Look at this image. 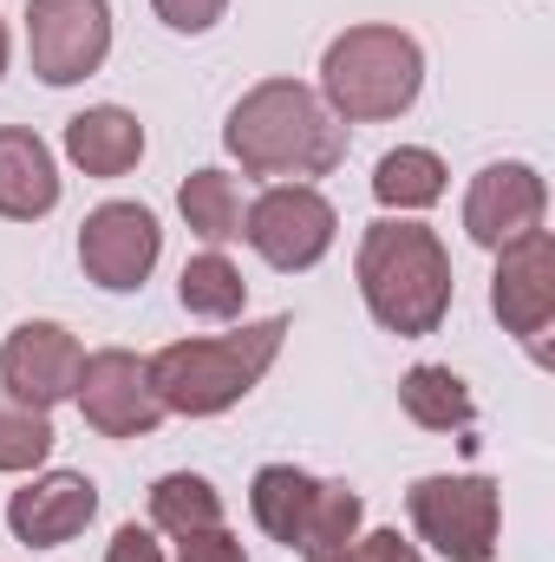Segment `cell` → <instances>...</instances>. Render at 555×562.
<instances>
[{
    "label": "cell",
    "instance_id": "cell-1",
    "mask_svg": "<svg viewBox=\"0 0 555 562\" xmlns=\"http://www.w3.org/2000/svg\"><path fill=\"white\" fill-rule=\"evenodd\" d=\"M229 157L249 177H275V183H314L347 157V125L320 105L314 86L301 79H262L229 105L223 125Z\"/></svg>",
    "mask_w": 555,
    "mask_h": 562
},
{
    "label": "cell",
    "instance_id": "cell-2",
    "mask_svg": "<svg viewBox=\"0 0 555 562\" xmlns=\"http://www.w3.org/2000/svg\"><path fill=\"white\" fill-rule=\"evenodd\" d=\"M353 276H360V301L366 314L399 334V340H424L438 334V321L451 314V249L438 243V229H424L412 216H380L366 223L360 236V256H353Z\"/></svg>",
    "mask_w": 555,
    "mask_h": 562
},
{
    "label": "cell",
    "instance_id": "cell-3",
    "mask_svg": "<svg viewBox=\"0 0 555 562\" xmlns=\"http://www.w3.org/2000/svg\"><path fill=\"white\" fill-rule=\"evenodd\" d=\"M281 340H287V314H269V321H242L236 334L170 340L163 353L144 360V373H150V393L163 413L216 419L269 380V367L281 360Z\"/></svg>",
    "mask_w": 555,
    "mask_h": 562
},
{
    "label": "cell",
    "instance_id": "cell-4",
    "mask_svg": "<svg viewBox=\"0 0 555 562\" xmlns=\"http://www.w3.org/2000/svg\"><path fill=\"white\" fill-rule=\"evenodd\" d=\"M314 92L340 125H386V119L412 112L424 92V46L406 26H386V20L347 26L327 40Z\"/></svg>",
    "mask_w": 555,
    "mask_h": 562
},
{
    "label": "cell",
    "instance_id": "cell-5",
    "mask_svg": "<svg viewBox=\"0 0 555 562\" xmlns=\"http://www.w3.org/2000/svg\"><path fill=\"white\" fill-rule=\"evenodd\" d=\"M406 517L418 543H431L444 562H490L503 530V497L477 471H438L406 491Z\"/></svg>",
    "mask_w": 555,
    "mask_h": 562
},
{
    "label": "cell",
    "instance_id": "cell-6",
    "mask_svg": "<svg viewBox=\"0 0 555 562\" xmlns=\"http://www.w3.org/2000/svg\"><path fill=\"white\" fill-rule=\"evenodd\" d=\"M242 236H249V249H256L269 269L301 276V269H314V262L333 249L340 216H333V203L320 196V183H269V190L242 210Z\"/></svg>",
    "mask_w": 555,
    "mask_h": 562
},
{
    "label": "cell",
    "instance_id": "cell-7",
    "mask_svg": "<svg viewBox=\"0 0 555 562\" xmlns=\"http://www.w3.org/2000/svg\"><path fill=\"white\" fill-rule=\"evenodd\" d=\"M26 59L46 86H79L112 59V0H33Z\"/></svg>",
    "mask_w": 555,
    "mask_h": 562
},
{
    "label": "cell",
    "instance_id": "cell-8",
    "mask_svg": "<svg viewBox=\"0 0 555 562\" xmlns=\"http://www.w3.org/2000/svg\"><path fill=\"white\" fill-rule=\"evenodd\" d=\"M490 314H497L503 334H517L536 360H550V327H555V236L550 229H530V236H517V243L497 249Z\"/></svg>",
    "mask_w": 555,
    "mask_h": 562
},
{
    "label": "cell",
    "instance_id": "cell-9",
    "mask_svg": "<svg viewBox=\"0 0 555 562\" xmlns=\"http://www.w3.org/2000/svg\"><path fill=\"white\" fill-rule=\"evenodd\" d=\"M157 256H163V229H157V216L144 203L112 196L79 223V269L105 294H138L150 269H157Z\"/></svg>",
    "mask_w": 555,
    "mask_h": 562
},
{
    "label": "cell",
    "instance_id": "cell-10",
    "mask_svg": "<svg viewBox=\"0 0 555 562\" xmlns=\"http://www.w3.org/2000/svg\"><path fill=\"white\" fill-rule=\"evenodd\" d=\"M79 413L99 438H150L163 425V406L150 393V373L132 347H99L79 367Z\"/></svg>",
    "mask_w": 555,
    "mask_h": 562
},
{
    "label": "cell",
    "instance_id": "cell-11",
    "mask_svg": "<svg viewBox=\"0 0 555 562\" xmlns=\"http://www.w3.org/2000/svg\"><path fill=\"white\" fill-rule=\"evenodd\" d=\"M543 210H550V183L536 164L523 157H503V164H484L464 190V236L477 249H503L530 229H543Z\"/></svg>",
    "mask_w": 555,
    "mask_h": 562
},
{
    "label": "cell",
    "instance_id": "cell-12",
    "mask_svg": "<svg viewBox=\"0 0 555 562\" xmlns=\"http://www.w3.org/2000/svg\"><path fill=\"white\" fill-rule=\"evenodd\" d=\"M79 367H86V347L59 321H20L0 340V386L33 400V406H46V413L79 393Z\"/></svg>",
    "mask_w": 555,
    "mask_h": 562
},
{
    "label": "cell",
    "instance_id": "cell-13",
    "mask_svg": "<svg viewBox=\"0 0 555 562\" xmlns=\"http://www.w3.org/2000/svg\"><path fill=\"white\" fill-rule=\"evenodd\" d=\"M99 517V484L86 471H39L7 497V530L26 550H59Z\"/></svg>",
    "mask_w": 555,
    "mask_h": 562
},
{
    "label": "cell",
    "instance_id": "cell-14",
    "mask_svg": "<svg viewBox=\"0 0 555 562\" xmlns=\"http://www.w3.org/2000/svg\"><path fill=\"white\" fill-rule=\"evenodd\" d=\"M59 210V157L26 125H0V216L39 223Z\"/></svg>",
    "mask_w": 555,
    "mask_h": 562
},
{
    "label": "cell",
    "instance_id": "cell-15",
    "mask_svg": "<svg viewBox=\"0 0 555 562\" xmlns=\"http://www.w3.org/2000/svg\"><path fill=\"white\" fill-rule=\"evenodd\" d=\"M66 157L86 177H125L144 157V125L125 105H86L79 119H66Z\"/></svg>",
    "mask_w": 555,
    "mask_h": 562
},
{
    "label": "cell",
    "instance_id": "cell-16",
    "mask_svg": "<svg viewBox=\"0 0 555 562\" xmlns=\"http://www.w3.org/2000/svg\"><path fill=\"white\" fill-rule=\"evenodd\" d=\"M366 530V504H360V491L353 484H340V477H320L314 484V504H307V524H301V543H294V557L307 562H340L353 550V537Z\"/></svg>",
    "mask_w": 555,
    "mask_h": 562
},
{
    "label": "cell",
    "instance_id": "cell-17",
    "mask_svg": "<svg viewBox=\"0 0 555 562\" xmlns=\"http://www.w3.org/2000/svg\"><path fill=\"white\" fill-rule=\"evenodd\" d=\"M444 157L438 150H424V144H399V150H386L380 164H373V196H380V210H393V216H418V210H431L438 196H444Z\"/></svg>",
    "mask_w": 555,
    "mask_h": 562
},
{
    "label": "cell",
    "instance_id": "cell-18",
    "mask_svg": "<svg viewBox=\"0 0 555 562\" xmlns=\"http://www.w3.org/2000/svg\"><path fill=\"white\" fill-rule=\"evenodd\" d=\"M177 210H183L190 236H203L209 249H223V243H236V236H242V190H236V177H229V170H216V164H203V170H190V177H183Z\"/></svg>",
    "mask_w": 555,
    "mask_h": 562
},
{
    "label": "cell",
    "instance_id": "cell-19",
    "mask_svg": "<svg viewBox=\"0 0 555 562\" xmlns=\"http://www.w3.org/2000/svg\"><path fill=\"white\" fill-rule=\"evenodd\" d=\"M314 484H320V477H307L301 464H262V471H256V484H249V510H256L262 537H275L281 550L301 543V524H307Z\"/></svg>",
    "mask_w": 555,
    "mask_h": 562
},
{
    "label": "cell",
    "instance_id": "cell-20",
    "mask_svg": "<svg viewBox=\"0 0 555 562\" xmlns=\"http://www.w3.org/2000/svg\"><path fill=\"white\" fill-rule=\"evenodd\" d=\"M399 406H406V419L424 425V431H464V425H477L471 386H464L451 367H431V360L399 380Z\"/></svg>",
    "mask_w": 555,
    "mask_h": 562
},
{
    "label": "cell",
    "instance_id": "cell-21",
    "mask_svg": "<svg viewBox=\"0 0 555 562\" xmlns=\"http://www.w3.org/2000/svg\"><path fill=\"white\" fill-rule=\"evenodd\" d=\"M223 524V491L196 471H170L150 484V530L157 537H190V530H216Z\"/></svg>",
    "mask_w": 555,
    "mask_h": 562
},
{
    "label": "cell",
    "instance_id": "cell-22",
    "mask_svg": "<svg viewBox=\"0 0 555 562\" xmlns=\"http://www.w3.org/2000/svg\"><path fill=\"white\" fill-rule=\"evenodd\" d=\"M177 301H183V314H196V321H236L242 301H249V281H242V269H236L223 249H203V256L183 262Z\"/></svg>",
    "mask_w": 555,
    "mask_h": 562
},
{
    "label": "cell",
    "instance_id": "cell-23",
    "mask_svg": "<svg viewBox=\"0 0 555 562\" xmlns=\"http://www.w3.org/2000/svg\"><path fill=\"white\" fill-rule=\"evenodd\" d=\"M53 445H59L53 413L0 386V471H39L53 458Z\"/></svg>",
    "mask_w": 555,
    "mask_h": 562
},
{
    "label": "cell",
    "instance_id": "cell-24",
    "mask_svg": "<svg viewBox=\"0 0 555 562\" xmlns=\"http://www.w3.org/2000/svg\"><path fill=\"white\" fill-rule=\"evenodd\" d=\"M150 13H157L170 33H209V26L229 13V0H150Z\"/></svg>",
    "mask_w": 555,
    "mask_h": 562
},
{
    "label": "cell",
    "instance_id": "cell-25",
    "mask_svg": "<svg viewBox=\"0 0 555 562\" xmlns=\"http://www.w3.org/2000/svg\"><path fill=\"white\" fill-rule=\"evenodd\" d=\"M177 562H249V550H242V537H229V530L216 524V530L177 537Z\"/></svg>",
    "mask_w": 555,
    "mask_h": 562
},
{
    "label": "cell",
    "instance_id": "cell-26",
    "mask_svg": "<svg viewBox=\"0 0 555 562\" xmlns=\"http://www.w3.org/2000/svg\"><path fill=\"white\" fill-rule=\"evenodd\" d=\"M347 562H424V557H418V543H406L399 530H360Z\"/></svg>",
    "mask_w": 555,
    "mask_h": 562
},
{
    "label": "cell",
    "instance_id": "cell-27",
    "mask_svg": "<svg viewBox=\"0 0 555 562\" xmlns=\"http://www.w3.org/2000/svg\"><path fill=\"white\" fill-rule=\"evenodd\" d=\"M105 562H163V543H157V530H144V524H125V530L105 543Z\"/></svg>",
    "mask_w": 555,
    "mask_h": 562
},
{
    "label": "cell",
    "instance_id": "cell-28",
    "mask_svg": "<svg viewBox=\"0 0 555 562\" xmlns=\"http://www.w3.org/2000/svg\"><path fill=\"white\" fill-rule=\"evenodd\" d=\"M7 59H13V40H7V20H0V79H7Z\"/></svg>",
    "mask_w": 555,
    "mask_h": 562
},
{
    "label": "cell",
    "instance_id": "cell-29",
    "mask_svg": "<svg viewBox=\"0 0 555 562\" xmlns=\"http://www.w3.org/2000/svg\"><path fill=\"white\" fill-rule=\"evenodd\" d=\"M340 562H347V557H340Z\"/></svg>",
    "mask_w": 555,
    "mask_h": 562
}]
</instances>
